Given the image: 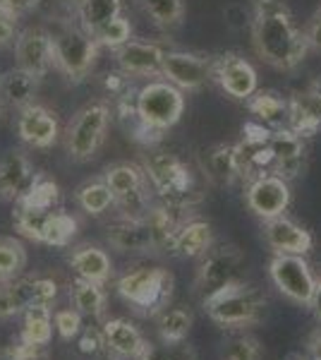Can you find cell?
Segmentation results:
<instances>
[{
	"mask_svg": "<svg viewBox=\"0 0 321 360\" xmlns=\"http://www.w3.org/2000/svg\"><path fill=\"white\" fill-rule=\"evenodd\" d=\"M252 46L266 65L290 72L305 60L312 46L285 0H252Z\"/></svg>",
	"mask_w": 321,
	"mask_h": 360,
	"instance_id": "1",
	"label": "cell"
},
{
	"mask_svg": "<svg viewBox=\"0 0 321 360\" xmlns=\"http://www.w3.org/2000/svg\"><path fill=\"white\" fill-rule=\"evenodd\" d=\"M144 173L161 197V205L171 207L173 212H190L202 200L195 188L192 168L180 156L171 152H151L144 159Z\"/></svg>",
	"mask_w": 321,
	"mask_h": 360,
	"instance_id": "2",
	"label": "cell"
},
{
	"mask_svg": "<svg viewBox=\"0 0 321 360\" xmlns=\"http://www.w3.org/2000/svg\"><path fill=\"white\" fill-rule=\"evenodd\" d=\"M110 118H113V108L106 101H91L81 106L65 130V149L70 159L77 164L94 159L101 144L106 142Z\"/></svg>",
	"mask_w": 321,
	"mask_h": 360,
	"instance_id": "3",
	"label": "cell"
},
{
	"mask_svg": "<svg viewBox=\"0 0 321 360\" xmlns=\"http://www.w3.org/2000/svg\"><path fill=\"white\" fill-rule=\"evenodd\" d=\"M204 310L209 312V317L221 327H249L256 324L264 317L266 300L264 295L254 288H249L247 283L237 281L232 286L223 288V291L209 295L202 300Z\"/></svg>",
	"mask_w": 321,
	"mask_h": 360,
	"instance_id": "4",
	"label": "cell"
},
{
	"mask_svg": "<svg viewBox=\"0 0 321 360\" xmlns=\"http://www.w3.org/2000/svg\"><path fill=\"white\" fill-rule=\"evenodd\" d=\"M134 106L142 123L156 132H168L185 111V91L171 84L168 79H151L137 91Z\"/></svg>",
	"mask_w": 321,
	"mask_h": 360,
	"instance_id": "5",
	"label": "cell"
},
{
	"mask_svg": "<svg viewBox=\"0 0 321 360\" xmlns=\"http://www.w3.org/2000/svg\"><path fill=\"white\" fill-rule=\"evenodd\" d=\"M175 278L168 269L161 266H144V269L127 271L118 278V293L127 303L144 310L149 315L161 312L173 295Z\"/></svg>",
	"mask_w": 321,
	"mask_h": 360,
	"instance_id": "6",
	"label": "cell"
},
{
	"mask_svg": "<svg viewBox=\"0 0 321 360\" xmlns=\"http://www.w3.org/2000/svg\"><path fill=\"white\" fill-rule=\"evenodd\" d=\"M101 46L84 27H67L53 37V68L60 70L70 82H81L91 72Z\"/></svg>",
	"mask_w": 321,
	"mask_h": 360,
	"instance_id": "7",
	"label": "cell"
},
{
	"mask_svg": "<svg viewBox=\"0 0 321 360\" xmlns=\"http://www.w3.org/2000/svg\"><path fill=\"white\" fill-rule=\"evenodd\" d=\"M268 276H271V281L276 283V288L285 298L300 305H309L317 278H314L312 269H309L302 255L276 252L271 262H268Z\"/></svg>",
	"mask_w": 321,
	"mask_h": 360,
	"instance_id": "8",
	"label": "cell"
},
{
	"mask_svg": "<svg viewBox=\"0 0 321 360\" xmlns=\"http://www.w3.org/2000/svg\"><path fill=\"white\" fill-rule=\"evenodd\" d=\"M161 77L183 91H197L214 79V58L185 53V51H166Z\"/></svg>",
	"mask_w": 321,
	"mask_h": 360,
	"instance_id": "9",
	"label": "cell"
},
{
	"mask_svg": "<svg viewBox=\"0 0 321 360\" xmlns=\"http://www.w3.org/2000/svg\"><path fill=\"white\" fill-rule=\"evenodd\" d=\"M290 183L283 178H278L276 173L268 176H259L247 183V193H244V202H247L249 212L254 217H259L261 221L268 219L283 217L285 209L290 207Z\"/></svg>",
	"mask_w": 321,
	"mask_h": 360,
	"instance_id": "10",
	"label": "cell"
},
{
	"mask_svg": "<svg viewBox=\"0 0 321 360\" xmlns=\"http://www.w3.org/2000/svg\"><path fill=\"white\" fill-rule=\"evenodd\" d=\"M240 266L242 255L237 248L214 250L197 271V288L202 293V300L240 281Z\"/></svg>",
	"mask_w": 321,
	"mask_h": 360,
	"instance_id": "11",
	"label": "cell"
},
{
	"mask_svg": "<svg viewBox=\"0 0 321 360\" xmlns=\"http://www.w3.org/2000/svg\"><path fill=\"white\" fill-rule=\"evenodd\" d=\"M15 63L20 70L44 79L53 68V34L41 27H27L20 32L15 41Z\"/></svg>",
	"mask_w": 321,
	"mask_h": 360,
	"instance_id": "12",
	"label": "cell"
},
{
	"mask_svg": "<svg viewBox=\"0 0 321 360\" xmlns=\"http://www.w3.org/2000/svg\"><path fill=\"white\" fill-rule=\"evenodd\" d=\"M214 79L235 101H247L259 89V75L254 65L237 53L214 58Z\"/></svg>",
	"mask_w": 321,
	"mask_h": 360,
	"instance_id": "13",
	"label": "cell"
},
{
	"mask_svg": "<svg viewBox=\"0 0 321 360\" xmlns=\"http://www.w3.org/2000/svg\"><path fill=\"white\" fill-rule=\"evenodd\" d=\"M15 127L22 142L34 149H51L60 137V123H58L55 113L39 103L20 108Z\"/></svg>",
	"mask_w": 321,
	"mask_h": 360,
	"instance_id": "14",
	"label": "cell"
},
{
	"mask_svg": "<svg viewBox=\"0 0 321 360\" xmlns=\"http://www.w3.org/2000/svg\"><path fill=\"white\" fill-rule=\"evenodd\" d=\"M268 147L273 152V159H276V166H273V173L283 180H295L305 173L307 168V149H305V139H302L297 132H293L290 127H278V130L271 132V139H268Z\"/></svg>",
	"mask_w": 321,
	"mask_h": 360,
	"instance_id": "15",
	"label": "cell"
},
{
	"mask_svg": "<svg viewBox=\"0 0 321 360\" xmlns=\"http://www.w3.org/2000/svg\"><path fill=\"white\" fill-rule=\"evenodd\" d=\"M166 51L159 44L149 41H130L122 49L115 51V63H118L120 72L127 77H161V63Z\"/></svg>",
	"mask_w": 321,
	"mask_h": 360,
	"instance_id": "16",
	"label": "cell"
},
{
	"mask_svg": "<svg viewBox=\"0 0 321 360\" xmlns=\"http://www.w3.org/2000/svg\"><path fill=\"white\" fill-rule=\"evenodd\" d=\"M264 238L273 252L302 255V257L312 250V243H314L312 233H309L305 226L295 224L293 219H288L285 214L264 221Z\"/></svg>",
	"mask_w": 321,
	"mask_h": 360,
	"instance_id": "17",
	"label": "cell"
},
{
	"mask_svg": "<svg viewBox=\"0 0 321 360\" xmlns=\"http://www.w3.org/2000/svg\"><path fill=\"white\" fill-rule=\"evenodd\" d=\"M39 173L32 161L22 152H8L0 159V197L3 200H20L32 188Z\"/></svg>",
	"mask_w": 321,
	"mask_h": 360,
	"instance_id": "18",
	"label": "cell"
},
{
	"mask_svg": "<svg viewBox=\"0 0 321 360\" xmlns=\"http://www.w3.org/2000/svg\"><path fill=\"white\" fill-rule=\"evenodd\" d=\"M290 101L288 127L297 132L302 139L314 137L321 130V94L314 89L295 91Z\"/></svg>",
	"mask_w": 321,
	"mask_h": 360,
	"instance_id": "19",
	"label": "cell"
},
{
	"mask_svg": "<svg viewBox=\"0 0 321 360\" xmlns=\"http://www.w3.org/2000/svg\"><path fill=\"white\" fill-rule=\"evenodd\" d=\"M106 240L110 248L118 252H151L154 240L147 221H132V219H120L106 229Z\"/></svg>",
	"mask_w": 321,
	"mask_h": 360,
	"instance_id": "20",
	"label": "cell"
},
{
	"mask_svg": "<svg viewBox=\"0 0 321 360\" xmlns=\"http://www.w3.org/2000/svg\"><path fill=\"white\" fill-rule=\"evenodd\" d=\"M70 266L74 269V274L79 278H86V281L94 283H106L110 276H113V262H110L108 252L101 250L98 245H79L70 252L67 257Z\"/></svg>",
	"mask_w": 321,
	"mask_h": 360,
	"instance_id": "21",
	"label": "cell"
},
{
	"mask_svg": "<svg viewBox=\"0 0 321 360\" xmlns=\"http://www.w3.org/2000/svg\"><path fill=\"white\" fill-rule=\"evenodd\" d=\"M247 111L254 120H259L261 125L278 130V127H288L290 118V101L283 98L278 91H264L256 89L252 96L247 98Z\"/></svg>",
	"mask_w": 321,
	"mask_h": 360,
	"instance_id": "22",
	"label": "cell"
},
{
	"mask_svg": "<svg viewBox=\"0 0 321 360\" xmlns=\"http://www.w3.org/2000/svg\"><path fill=\"white\" fill-rule=\"evenodd\" d=\"M10 298L20 312L37 305H51L58 298V283L53 278H15L8 283Z\"/></svg>",
	"mask_w": 321,
	"mask_h": 360,
	"instance_id": "23",
	"label": "cell"
},
{
	"mask_svg": "<svg viewBox=\"0 0 321 360\" xmlns=\"http://www.w3.org/2000/svg\"><path fill=\"white\" fill-rule=\"evenodd\" d=\"M202 171L211 183L216 185H232L240 178V168H237V156H235V144H214L204 152L202 159Z\"/></svg>",
	"mask_w": 321,
	"mask_h": 360,
	"instance_id": "24",
	"label": "cell"
},
{
	"mask_svg": "<svg viewBox=\"0 0 321 360\" xmlns=\"http://www.w3.org/2000/svg\"><path fill=\"white\" fill-rule=\"evenodd\" d=\"M214 243V231L207 221H185L173 238L171 255L180 259L202 257Z\"/></svg>",
	"mask_w": 321,
	"mask_h": 360,
	"instance_id": "25",
	"label": "cell"
},
{
	"mask_svg": "<svg viewBox=\"0 0 321 360\" xmlns=\"http://www.w3.org/2000/svg\"><path fill=\"white\" fill-rule=\"evenodd\" d=\"M103 336H106V344L110 346V351L122 358H139L144 348H147V341H144L142 332L122 317L108 319L103 324Z\"/></svg>",
	"mask_w": 321,
	"mask_h": 360,
	"instance_id": "26",
	"label": "cell"
},
{
	"mask_svg": "<svg viewBox=\"0 0 321 360\" xmlns=\"http://www.w3.org/2000/svg\"><path fill=\"white\" fill-rule=\"evenodd\" d=\"M39 82L41 79H37L34 75H29L15 65L13 70L0 75V98L8 101L10 106H15V108L32 106L39 91Z\"/></svg>",
	"mask_w": 321,
	"mask_h": 360,
	"instance_id": "27",
	"label": "cell"
},
{
	"mask_svg": "<svg viewBox=\"0 0 321 360\" xmlns=\"http://www.w3.org/2000/svg\"><path fill=\"white\" fill-rule=\"evenodd\" d=\"M79 209L89 217H101L110 207H115V195L106 185V180H89V183L79 185L74 193Z\"/></svg>",
	"mask_w": 321,
	"mask_h": 360,
	"instance_id": "28",
	"label": "cell"
},
{
	"mask_svg": "<svg viewBox=\"0 0 321 360\" xmlns=\"http://www.w3.org/2000/svg\"><path fill=\"white\" fill-rule=\"evenodd\" d=\"M103 180L110 190H113L115 197H122L127 193H134L139 188H147L149 180L144 168L134 166V164H113L103 171Z\"/></svg>",
	"mask_w": 321,
	"mask_h": 360,
	"instance_id": "29",
	"label": "cell"
},
{
	"mask_svg": "<svg viewBox=\"0 0 321 360\" xmlns=\"http://www.w3.org/2000/svg\"><path fill=\"white\" fill-rule=\"evenodd\" d=\"M72 303L74 310L84 317H101L103 310H106V291L101 288V283L86 281V278H79L72 286Z\"/></svg>",
	"mask_w": 321,
	"mask_h": 360,
	"instance_id": "30",
	"label": "cell"
},
{
	"mask_svg": "<svg viewBox=\"0 0 321 360\" xmlns=\"http://www.w3.org/2000/svg\"><path fill=\"white\" fill-rule=\"evenodd\" d=\"M77 219L67 212H51L46 217V224H44V231H41V243L46 245H53V248H65L70 245L74 236H77Z\"/></svg>",
	"mask_w": 321,
	"mask_h": 360,
	"instance_id": "31",
	"label": "cell"
},
{
	"mask_svg": "<svg viewBox=\"0 0 321 360\" xmlns=\"http://www.w3.org/2000/svg\"><path fill=\"white\" fill-rule=\"evenodd\" d=\"M27 266V250L17 238L0 236V283H10Z\"/></svg>",
	"mask_w": 321,
	"mask_h": 360,
	"instance_id": "32",
	"label": "cell"
},
{
	"mask_svg": "<svg viewBox=\"0 0 321 360\" xmlns=\"http://www.w3.org/2000/svg\"><path fill=\"white\" fill-rule=\"evenodd\" d=\"M51 334H53V317H51L48 305H37L25 310V327H22V341L29 344L48 346Z\"/></svg>",
	"mask_w": 321,
	"mask_h": 360,
	"instance_id": "33",
	"label": "cell"
},
{
	"mask_svg": "<svg viewBox=\"0 0 321 360\" xmlns=\"http://www.w3.org/2000/svg\"><path fill=\"white\" fill-rule=\"evenodd\" d=\"M15 202H20V205H25V207H32V209H39V212H53L55 205L60 202V188H58L55 180H51L46 176H37L32 188Z\"/></svg>",
	"mask_w": 321,
	"mask_h": 360,
	"instance_id": "34",
	"label": "cell"
},
{
	"mask_svg": "<svg viewBox=\"0 0 321 360\" xmlns=\"http://www.w3.org/2000/svg\"><path fill=\"white\" fill-rule=\"evenodd\" d=\"M192 329V312L175 307V310H163L159 317V334L166 344H183L190 336Z\"/></svg>",
	"mask_w": 321,
	"mask_h": 360,
	"instance_id": "35",
	"label": "cell"
},
{
	"mask_svg": "<svg viewBox=\"0 0 321 360\" xmlns=\"http://www.w3.org/2000/svg\"><path fill=\"white\" fill-rule=\"evenodd\" d=\"M118 15H122V0H86L79 10V25L86 32H94Z\"/></svg>",
	"mask_w": 321,
	"mask_h": 360,
	"instance_id": "36",
	"label": "cell"
},
{
	"mask_svg": "<svg viewBox=\"0 0 321 360\" xmlns=\"http://www.w3.org/2000/svg\"><path fill=\"white\" fill-rule=\"evenodd\" d=\"M144 8V13L151 17L156 27L161 29H173L183 22L185 8L183 0H139Z\"/></svg>",
	"mask_w": 321,
	"mask_h": 360,
	"instance_id": "37",
	"label": "cell"
},
{
	"mask_svg": "<svg viewBox=\"0 0 321 360\" xmlns=\"http://www.w3.org/2000/svg\"><path fill=\"white\" fill-rule=\"evenodd\" d=\"M91 34H94V39H96L98 46H103V49H110V51H118L125 44L132 41V25L122 15H118V17H113L110 22H106V25H101L98 29H94Z\"/></svg>",
	"mask_w": 321,
	"mask_h": 360,
	"instance_id": "38",
	"label": "cell"
},
{
	"mask_svg": "<svg viewBox=\"0 0 321 360\" xmlns=\"http://www.w3.org/2000/svg\"><path fill=\"white\" fill-rule=\"evenodd\" d=\"M48 214L51 212H39V209H32V207H25V205H20V202H15V212H13L15 229L25 238H29V240L41 243V231H44V224Z\"/></svg>",
	"mask_w": 321,
	"mask_h": 360,
	"instance_id": "39",
	"label": "cell"
},
{
	"mask_svg": "<svg viewBox=\"0 0 321 360\" xmlns=\"http://www.w3.org/2000/svg\"><path fill=\"white\" fill-rule=\"evenodd\" d=\"M147 188H139V190H134V193L115 197V207L120 209V219H132V221H144V219H147L149 209L154 207L149 200Z\"/></svg>",
	"mask_w": 321,
	"mask_h": 360,
	"instance_id": "40",
	"label": "cell"
},
{
	"mask_svg": "<svg viewBox=\"0 0 321 360\" xmlns=\"http://www.w3.org/2000/svg\"><path fill=\"white\" fill-rule=\"evenodd\" d=\"M223 360H261V346L252 336H235L228 341Z\"/></svg>",
	"mask_w": 321,
	"mask_h": 360,
	"instance_id": "41",
	"label": "cell"
},
{
	"mask_svg": "<svg viewBox=\"0 0 321 360\" xmlns=\"http://www.w3.org/2000/svg\"><path fill=\"white\" fill-rule=\"evenodd\" d=\"M139 360H195V353L183 344H168V346H151L142 351Z\"/></svg>",
	"mask_w": 321,
	"mask_h": 360,
	"instance_id": "42",
	"label": "cell"
},
{
	"mask_svg": "<svg viewBox=\"0 0 321 360\" xmlns=\"http://www.w3.org/2000/svg\"><path fill=\"white\" fill-rule=\"evenodd\" d=\"M0 358L3 360H48V353H46V346L41 344H29V341H17L13 346H5L0 351Z\"/></svg>",
	"mask_w": 321,
	"mask_h": 360,
	"instance_id": "43",
	"label": "cell"
},
{
	"mask_svg": "<svg viewBox=\"0 0 321 360\" xmlns=\"http://www.w3.org/2000/svg\"><path fill=\"white\" fill-rule=\"evenodd\" d=\"M53 324H55L58 334H60L65 341L77 339L79 332L84 329V324H81V315L77 310H58L53 315Z\"/></svg>",
	"mask_w": 321,
	"mask_h": 360,
	"instance_id": "44",
	"label": "cell"
},
{
	"mask_svg": "<svg viewBox=\"0 0 321 360\" xmlns=\"http://www.w3.org/2000/svg\"><path fill=\"white\" fill-rule=\"evenodd\" d=\"M77 344H79V351L86 353V356H98V353L103 351V346L106 344V336L103 332H98L94 327H84L77 336Z\"/></svg>",
	"mask_w": 321,
	"mask_h": 360,
	"instance_id": "45",
	"label": "cell"
},
{
	"mask_svg": "<svg viewBox=\"0 0 321 360\" xmlns=\"http://www.w3.org/2000/svg\"><path fill=\"white\" fill-rule=\"evenodd\" d=\"M223 20H225L228 29H232V32H240V29H244V25L252 27L254 15L249 13V10L244 8L242 3H230L223 10Z\"/></svg>",
	"mask_w": 321,
	"mask_h": 360,
	"instance_id": "46",
	"label": "cell"
},
{
	"mask_svg": "<svg viewBox=\"0 0 321 360\" xmlns=\"http://www.w3.org/2000/svg\"><path fill=\"white\" fill-rule=\"evenodd\" d=\"M39 8V0H0V13L13 17V20H20L29 13Z\"/></svg>",
	"mask_w": 321,
	"mask_h": 360,
	"instance_id": "47",
	"label": "cell"
},
{
	"mask_svg": "<svg viewBox=\"0 0 321 360\" xmlns=\"http://www.w3.org/2000/svg\"><path fill=\"white\" fill-rule=\"evenodd\" d=\"M130 79L125 72H108L103 77V89L108 91L113 98H120V96H127L130 94Z\"/></svg>",
	"mask_w": 321,
	"mask_h": 360,
	"instance_id": "48",
	"label": "cell"
},
{
	"mask_svg": "<svg viewBox=\"0 0 321 360\" xmlns=\"http://www.w3.org/2000/svg\"><path fill=\"white\" fill-rule=\"evenodd\" d=\"M17 41V20L0 13V49Z\"/></svg>",
	"mask_w": 321,
	"mask_h": 360,
	"instance_id": "49",
	"label": "cell"
},
{
	"mask_svg": "<svg viewBox=\"0 0 321 360\" xmlns=\"http://www.w3.org/2000/svg\"><path fill=\"white\" fill-rule=\"evenodd\" d=\"M305 34H307V39H309V46L321 51V5H319L317 13H314L312 22H309V27H307Z\"/></svg>",
	"mask_w": 321,
	"mask_h": 360,
	"instance_id": "50",
	"label": "cell"
},
{
	"mask_svg": "<svg viewBox=\"0 0 321 360\" xmlns=\"http://www.w3.org/2000/svg\"><path fill=\"white\" fill-rule=\"evenodd\" d=\"M15 315H20V310H17L13 298H10L8 283H0V319L15 317Z\"/></svg>",
	"mask_w": 321,
	"mask_h": 360,
	"instance_id": "51",
	"label": "cell"
},
{
	"mask_svg": "<svg viewBox=\"0 0 321 360\" xmlns=\"http://www.w3.org/2000/svg\"><path fill=\"white\" fill-rule=\"evenodd\" d=\"M48 3H53L55 8L67 10V13H77V15H79V10L84 8L86 0H48Z\"/></svg>",
	"mask_w": 321,
	"mask_h": 360,
	"instance_id": "52",
	"label": "cell"
},
{
	"mask_svg": "<svg viewBox=\"0 0 321 360\" xmlns=\"http://www.w3.org/2000/svg\"><path fill=\"white\" fill-rule=\"evenodd\" d=\"M307 348H309V360H321V329L312 334Z\"/></svg>",
	"mask_w": 321,
	"mask_h": 360,
	"instance_id": "53",
	"label": "cell"
},
{
	"mask_svg": "<svg viewBox=\"0 0 321 360\" xmlns=\"http://www.w3.org/2000/svg\"><path fill=\"white\" fill-rule=\"evenodd\" d=\"M309 307H312V312L317 315V319H321V281H317V286H314V293H312V300H309Z\"/></svg>",
	"mask_w": 321,
	"mask_h": 360,
	"instance_id": "54",
	"label": "cell"
},
{
	"mask_svg": "<svg viewBox=\"0 0 321 360\" xmlns=\"http://www.w3.org/2000/svg\"><path fill=\"white\" fill-rule=\"evenodd\" d=\"M309 89H314V91H319V94H321V75H319L317 79H314L312 84H309Z\"/></svg>",
	"mask_w": 321,
	"mask_h": 360,
	"instance_id": "55",
	"label": "cell"
},
{
	"mask_svg": "<svg viewBox=\"0 0 321 360\" xmlns=\"http://www.w3.org/2000/svg\"><path fill=\"white\" fill-rule=\"evenodd\" d=\"M3 118H5V101L0 98V120H3Z\"/></svg>",
	"mask_w": 321,
	"mask_h": 360,
	"instance_id": "56",
	"label": "cell"
},
{
	"mask_svg": "<svg viewBox=\"0 0 321 360\" xmlns=\"http://www.w3.org/2000/svg\"><path fill=\"white\" fill-rule=\"evenodd\" d=\"M290 360H307V358H302V356H293V358H290Z\"/></svg>",
	"mask_w": 321,
	"mask_h": 360,
	"instance_id": "57",
	"label": "cell"
}]
</instances>
